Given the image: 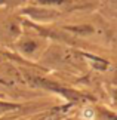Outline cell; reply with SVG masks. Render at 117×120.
I'll list each match as a JSON object with an SVG mask.
<instances>
[{"label":"cell","mask_w":117,"mask_h":120,"mask_svg":"<svg viewBox=\"0 0 117 120\" xmlns=\"http://www.w3.org/2000/svg\"><path fill=\"white\" fill-rule=\"evenodd\" d=\"M82 119L83 120H93L95 119V111H93V108L91 107H86V108H83L82 110Z\"/></svg>","instance_id":"cell-1"}]
</instances>
